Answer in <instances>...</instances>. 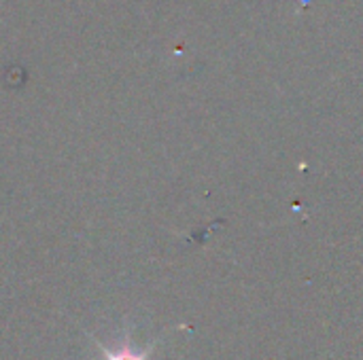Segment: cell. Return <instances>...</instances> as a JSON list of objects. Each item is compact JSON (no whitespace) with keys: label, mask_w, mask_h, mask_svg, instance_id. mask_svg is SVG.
Wrapping results in <instances>:
<instances>
[{"label":"cell","mask_w":363,"mask_h":360,"mask_svg":"<svg viewBox=\"0 0 363 360\" xmlns=\"http://www.w3.org/2000/svg\"><path fill=\"white\" fill-rule=\"evenodd\" d=\"M98 344V348L102 350V354H104V359L106 360H147L149 356V350L153 348H149V350H145V352H134V348H132V344H130V339L125 337L123 339V344L119 346V348H115V350H108V348H104L100 342H96Z\"/></svg>","instance_id":"6da1fadb"}]
</instances>
